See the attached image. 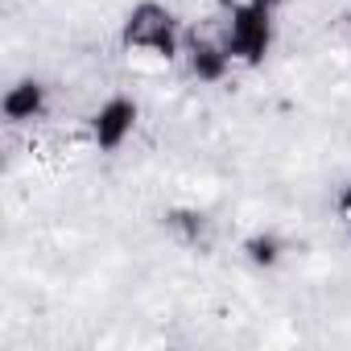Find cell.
I'll return each instance as SVG.
<instances>
[{
  "mask_svg": "<svg viewBox=\"0 0 351 351\" xmlns=\"http://www.w3.org/2000/svg\"><path fill=\"white\" fill-rule=\"evenodd\" d=\"M0 112H5L9 124H34L50 112V87L42 79H17L13 87H5V99H0Z\"/></svg>",
  "mask_w": 351,
  "mask_h": 351,
  "instance_id": "obj_5",
  "label": "cell"
},
{
  "mask_svg": "<svg viewBox=\"0 0 351 351\" xmlns=\"http://www.w3.org/2000/svg\"><path fill=\"white\" fill-rule=\"evenodd\" d=\"M161 223H165V232H169L173 240H178L182 248H191V252H207V248H211L215 223H211L203 211H195V207H173V211L161 215Z\"/></svg>",
  "mask_w": 351,
  "mask_h": 351,
  "instance_id": "obj_6",
  "label": "cell"
},
{
  "mask_svg": "<svg viewBox=\"0 0 351 351\" xmlns=\"http://www.w3.org/2000/svg\"><path fill=\"white\" fill-rule=\"evenodd\" d=\"M240 252H244V261H248L252 269H277V265L285 261L289 244H285L277 232H252V236L240 240Z\"/></svg>",
  "mask_w": 351,
  "mask_h": 351,
  "instance_id": "obj_7",
  "label": "cell"
},
{
  "mask_svg": "<svg viewBox=\"0 0 351 351\" xmlns=\"http://www.w3.org/2000/svg\"><path fill=\"white\" fill-rule=\"evenodd\" d=\"M182 42H186L182 21L165 0H136L120 21V46L153 62H173L182 54Z\"/></svg>",
  "mask_w": 351,
  "mask_h": 351,
  "instance_id": "obj_2",
  "label": "cell"
},
{
  "mask_svg": "<svg viewBox=\"0 0 351 351\" xmlns=\"http://www.w3.org/2000/svg\"><path fill=\"white\" fill-rule=\"evenodd\" d=\"M136 124H141V104L132 95H108L87 120V141L95 153H120L136 132Z\"/></svg>",
  "mask_w": 351,
  "mask_h": 351,
  "instance_id": "obj_3",
  "label": "cell"
},
{
  "mask_svg": "<svg viewBox=\"0 0 351 351\" xmlns=\"http://www.w3.org/2000/svg\"><path fill=\"white\" fill-rule=\"evenodd\" d=\"M335 215H339V228L347 232V240H351V178L343 182V191L335 195Z\"/></svg>",
  "mask_w": 351,
  "mask_h": 351,
  "instance_id": "obj_8",
  "label": "cell"
},
{
  "mask_svg": "<svg viewBox=\"0 0 351 351\" xmlns=\"http://www.w3.org/2000/svg\"><path fill=\"white\" fill-rule=\"evenodd\" d=\"M281 5L285 0H219V17L211 25L236 66H261L273 54Z\"/></svg>",
  "mask_w": 351,
  "mask_h": 351,
  "instance_id": "obj_1",
  "label": "cell"
},
{
  "mask_svg": "<svg viewBox=\"0 0 351 351\" xmlns=\"http://www.w3.org/2000/svg\"><path fill=\"white\" fill-rule=\"evenodd\" d=\"M182 54H186V71H191V79H199V83H223V79L236 71V62H232V54L223 50L215 25L191 29L186 42H182Z\"/></svg>",
  "mask_w": 351,
  "mask_h": 351,
  "instance_id": "obj_4",
  "label": "cell"
}]
</instances>
